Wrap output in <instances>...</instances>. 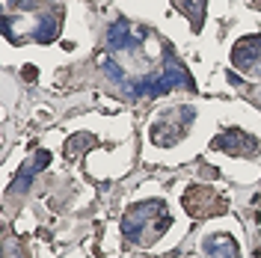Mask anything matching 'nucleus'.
<instances>
[{"label": "nucleus", "mask_w": 261, "mask_h": 258, "mask_svg": "<svg viewBox=\"0 0 261 258\" xmlns=\"http://www.w3.org/2000/svg\"><path fill=\"white\" fill-rule=\"evenodd\" d=\"M202 12H205V0H187L184 3V15L193 18V27L202 24Z\"/></svg>", "instance_id": "obj_5"}, {"label": "nucleus", "mask_w": 261, "mask_h": 258, "mask_svg": "<svg viewBox=\"0 0 261 258\" xmlns=\"http://www.w3.org/2000/svg\"><path fill=\"white\" fill-rule=\"evenodd\" d=\"M252 60H261V36H252V39H244L234 54H231V63L238 68H252Z\"/></svg>", "instance_id": "obj_1"}, {"label": "nucleus", "mask_w": 261, "mask_h": 258, "mask_svg": "<svg viewBox=\"0 0 261 258\" xmlns=\"http://www.w3.org/2000/svg\"><path fill=\"white\" fill-rule=\"evenodd\" d=\"M214 145H217V148H228V151H252V148H255V143H252L246 134H241V131H228V134H223Z\"/></svg>", "instance_id": "obj_3"}, {"label": "nucleus", "mask_w": 261, "mask_h": 258, "mask_svg": "<svg viewBox=\"0 0 261 258\" xmlns=\"http://www.w3.org/2000/svg\"><path fill=\"white\" fill-rule=\"evenodd\" d=\"M48 161H50L48 151H39V154H36V161L27 163V166H24V169L18 172V181L12 184V190H24V187H27V184L33 181V175H36V172H39L42 166H48Z\"/></svg>", "instance_id": "obj_4"}, {"label": "nucleus", "mask_w": 261, "mask_h": 258, "mask_svg": "<svg viewBox=\"0 0 261 258\" xmlns=\"http://www.w3.org/2000/svg\"><path fill=\"white\" fill-rule=\"evenodd\" d=\"M205 252L214 258H238V243L228 235H214V238L205 241Z\"/></svg>", "instance_id": "obj_2"}]
</instances>
